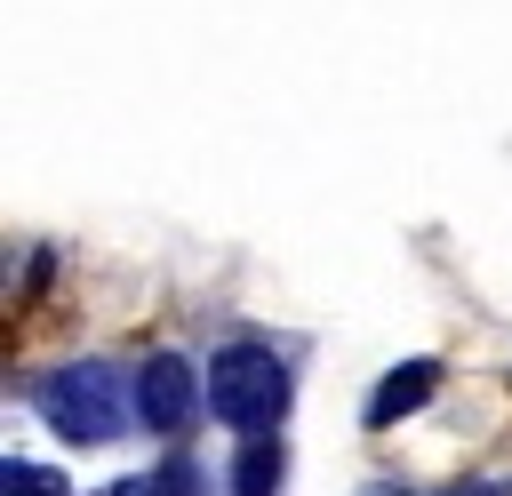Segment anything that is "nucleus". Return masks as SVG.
<instances>
[{
  "instance_id": "obj_1",
  "label": "nucleus",
  "mask_w": 512,
  "mask_h": 496,
  "mask_svg": "<svg viewBox=\"0 0 512 496\" xmlns=\"http://www.w3.org/2000/svg\"><path fill=\"white\" fill-rule=\"evenodd\" d=\"M32 408L48 416L56 440H72V448H104V440L128 432V416H136V384H120V368H104V360H64V368H48V376L32 384Z\"/></svg>"
},
{
  "instance_id": "obj_2",
  "label": "nucleus",
  "mask_w": 512,
  "mask_h": 496,
  "mask_svg": "<svg viewBox=\"0 0 512 496\" xmlns=\"http://www.w3.org/2000/svg\"><path fill=\"white\" fill-rule=\"evenodd\" d=\"M208 416L232 424L240 440L280 432V416H288V368H280V352L256 344V336H232L208 360Z\"/></svg>"
},
{
  "instance_id": "obj_3",
  "label": "nucleus",
  "mask_w": 512,
  "mask_h": 496,
  "mask_svg": "<svg viewBox=\"0 0 512 496\" xmlns=\"http://www.w3.org/2000/svg\"><path fill=\"white\" fill-rule=\"evenodd\" d=\"M208 400H200V376H192V360L184 352H152L144 368H136V416H144V432H192V416H200Z\"/></svg>"
},
{
  "instance_id": "obj_4",
  "label": "nucleus",
  "mask_w": 512,
  "mask_h": 496,
  "mask_svg": "<svg viewBox=\"0 0 512 496\" xmlns=\"http://www.w3.org/2000/svg\"><path fill=\"white\" fill-rule=\"evenodd\" d=\"M432 392H440V360H400L392 376H376V392H368L360 424H368V432H392V424H400V416H416Z\"/></svg>"
},
{
  "instance_id": "obj_5",
  "label": "nucleus",
  "mask_w": 512,
  "mask_h": 496,
  "mask_svg": "<svg viewBox=\"0 0 512 496\" xmlns=\"http://www.w3.org/2000/svg\"><path fill=\"white\" fill-rule=\"evenodd\" d=\"M280 480H288V448H280V432L240 440V456H232V496H280Z\"/></svg>"
},
{
  "instance_id": "obj_6",
  "label": "nucleus",
  "mask_w": 512,
  "mask_h": 496,
  "mask_svg": "<svg viewBox=\"0 0 512 496\" xmlns=\"http://www.w3.org/2000/svg\"><path fill=\"white\" fill-rule=\"evenodd\" d=\"M0 496H72L56 464H32V456H0Z\"/></svg>"
},
{
  "instance_id": "obj_7",
  "label": "nucleus",
  "mask_w": 512,
  "mask_h": 496,
  "mask_svg": "<svg viewBox=\"0 0 512 496\" xmlns=\"http://www.w3.org/2000/svg\"><path fill=\"white\" fill-rule=\"evenodd\" d=\"M152 496H208V480H200L192 456H168V464L152 472Z\"/></svg>"
},
{
  "instance_id": "obj_8",
  "label": "nucleus",
  "mask_w": 512,
  "mask_h": 496,
  "mask_svg": "<svg viewBox=\"0 0 512 496\" xmlns=\"http://www.w3.org/2000/svg\"><path fill=\"white\" fill-rule=\"evenodd\" d=\"M104 496H152V472H136V480H112Z\"/></svg>"
},
{
  "instance_id": "obj_9",
  "label": "nucleus",
  "mask_w": 512,
  "mask_h": 496,
  "mask_svg": "<svg viewBox=\"0 0 512 496\" xmlns=\"http://www.w3.org/2000/svg\"><path fill=\"white\" fill-rule=\"evenodd\" d=\"M376 496H400V488H376Z\"/></svg>"
}]
</instances>
